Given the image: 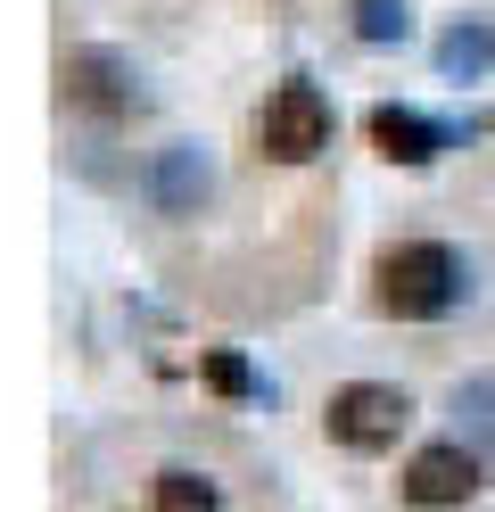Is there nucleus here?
I'll use <instances>...</instances> for the list:
<instances>
[{
    "instance_id": "1",
    "label": "nucleus",
    "mask_w": 495,
    "mask_h": 512,
    "mask_svg": "<svg viewBox=\"0 0 495 512\" xmlns=\"http://www.w3.org/2000/svg\"><path fill=\"white\" fill-rule=\"evenodd\" d=\"M372 281H380V314H396V323H438V314L462 306V256L438 240L388 248Z\"/></svg>"
},
{
    "instance_id": "2",
    "label": "nucleus",
    "mask_w": 495,
    "mask_h": 512,
    "mask_svg": "<svg viewBox=\"0 0 495 512\" xmlns=\"http://www.w3.org/2000/svg\"><path fill=\"white\" fill-rule=\"evenodd\" d=\"M322 430H330V446H347V455H388V446L413 430V397L388 389V380H347V389H330Z\"/></svg>"
},
{
    "instance_id": "3",
    "label": "nucleus",
    "mask_w": 495,
    "mask_h": 512,
    "mask_svg": "<svg viewBox=\"0 0 495 512\" xmlns=\"http://www.w3.org/2000/svg\"><path fill=\"white\" fill-rule=\"evenodd\" d=\"M256 141H264V157H281V166H306V157L330 149V100L306 75L281 83L273 100H264V116H256Z\"/></svg>"
},
{
    "instance_id": "4",
    "label": "nucleus",
    "mask_w": 495,
    "mask_h": 512,
    "mask_svg": "<svg viewBox=\"0 0 495 512\" xmlns=\"http://www.w3.org/2000/svg\"><path fill=\"white\" fill-rule=\"evenodd\" d=\"M479 446H462V438H438V446H421V455L405 463V504L413 512H462L479 496Z\"/></svg>"
},
{
    "instance_id": "5",
    "label": "nucleus",
    "mask_w": 495,
    "mask_h": 512,
    "mask_svg": "<svg viewBox=\"0 0 495 512\" xmlns=\"http://www.w3.org/2000/svg\"><path fill=\"white\" fill-rule=\"evenodd\" d=\"M58 83H66V100H75V108L108 116V124L149 108V91H141V75H132V58H116V50H66Z\"/></svg>"
},
{
    "instance_id": "6",
    "label": "nucleus",
    "mask_w": 495,
    "mask_h": 512,
    "mask_svg": "<svg viewBox=\"0 0 495 512\" xmlns=\"http://www.w3.org/2000/svg\"><path fill=\"white\" fill-rule=\"evenodd\" d=\"M141 190H149V207L157 215H198V207H207L215 199V166H207V149H198V141H165L157 157H149V174H141Z\"/></svg>"
},
{
    "instance_id": "7",
    "label": "nucleus",
    "mask_w": 495,
    "mask_h": 512,
    "mask_svg": "<svg viewBox=\"0 0 495 512\" xmlns=\"http://www.w3.org/2000/svg\"><path fill=\"white\" fill-rule=\"evenodd\" d=\"M454 141H462L454 124L421 116V108H405V100H380V108H372V149L388 157V166H438Z\"/></svg>"
},
{
    "instance_id": "8",
    "label": "nucleus",
    "mask_w": 495,
    "mask_h": 512,
    "mask_svg": "<svg viewBox=\"0 0 495 512\" xmlns=\"http://www.w3.org/2000/svg\"><path fill=\"white\" fill-rule=\"evenodd\" d=\"M429 58H438V75H446V83H479V75L495 67V25H487V17H454Z\"/></svg>"
},
{
    "instance_id": "9",
    "label": "nucleus",
    "mask_w": 495,
    "mask_h": 512,
    "mask_svg": "<svg viewBox=\"0 0 495 512\" xmlns=\"http://www.w3.org/2000/svg\"><path fill=\"white\" fill-rule=\"evenodd\" d=\"M454 438L479 446V455H495V372L454 380Z\"/></svg>"
},
{
    "instance_id": "10",
    "label": "nucleus",
    "mask_w": 495,
    "mask_h": 512,
    "mask_svg": "<svg viewBox=\"0 0 495 512\" xmlns=\"http://www.w3.org/2000/svg\"><path fill=\"white\" fill-rule=\"evenodd\" d=\"M157 512H223L207 471H157Z\"/></svg>"
},
{
    "instance_id": "11",
    "label": "nucleus",
    "mask_w": 495,
    "mask_h": 512,
    "mask_svg": "<svg viewBox=\"0 0 495 512\" xmlns=\"http://www.w3.org/2000/svg\"><path fill=\"white\" fill-rule=\"evenodd\" d=\"M413 34V9H405V0H355V42H405Z\"/></svg>"
},
{
    "instance_id": "12",
    "label": "nucleus",
    "mask_w": 495,
    "mask_h": 512,
    "mask_svg": "<svg viewBox=\"0 0 495 512\" xmlns=\"http://www.w3.org/2000/svg\"><path fill=\"white\" fill-rule=\"evenodd\" d=\"M207 380H215L223 397H248V389H256V372H248L240 356H207Z\"/></svg>"
}]
</instances>
